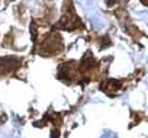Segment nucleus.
Wrapping results in <instances>:
<instances>
[{
    "label": "nucleus",
    "instance_id": "1",
    "mask_svg": "<svg viewBox=\"0 0 148 138\" xmlns=\"http://www.w3.org/2000/svg\"><path fill=\"white\" fill-rule=\"evenodd\" d=\"M19 64V60L15 58V57H5L0 60V70L8 73L10 70H13V68H16Z\"/></svg>",
    "mask_w": 148,
    "mask_h": 138
}]
</instances>
